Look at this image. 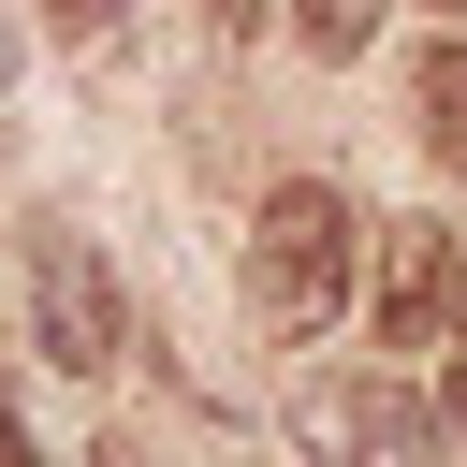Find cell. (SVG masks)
<instances>
[{
	"label": "cell",
	"instance_id": "cell-1",
	"mask_svg": "<svg viewBox=\"0 0 467 467\" xmlns=\"http://www.w3.org/2000/svg\"><path fill=\"white\" fill-rule=\"evenodd\" d=\"M350 248H365L350 190H321V175L263 190V219H248V306H263L277 336H321V321L350 306Z\"/></svg>",
	"mask_w": 467,
	"mask_h": 467
},
{
	"label": "cell",
	"instance_id": "cell-2",
	"mask_svg": "<svg viewBox=\"0 0 467 467\" xmlns=\"http://www.w3.org/2000/svg\"><path fill=\"white\" fill-rule=\"evenodd\" d=\"M292 452L306 467H438V409L365 365H321V379H292Z\"/></svg>",
	"mask_w": 467,
	"mask_h": 467
},
{
	"label": "cell",
	"instance_id": "cell-3",
	"mask_svg": "<svg viewBox=\"0 0 467 467\" xmlns=\"http://www.w3.org/2000/svg\"><path fill=\"white\" fill-rule=\"evenodd\" d=\"M29 336H44V365H73V379H102V365H117V336H131L117 263H102L73 219H44V234H29Z\"/></svg>",
	"mask_w": 467,
	"mask_h": 467
},
{
	"label": "cell",
	"instance_id": "cell-4",
	"mask_svg": "<svg viewBox=\"0 0 467 467\" xmlns=\"http://www.w3.org/2000/svg\"><path fill=\"white\" fill-rule=\"evenodd\" d=\"M379 336L394 350H467V248L438 219H394V263H379Z\"/></svg>",
	"mask_w": 467,
	"mask_h": 467
},
{
	"label": "cell",
	"instance_id": "cell-5",
	"mask_svg": "<svg viewBox=\"0 0 467 467\" xmlns=\"http://www.w3.org/2000/svg\"><path fill=\"white\" fill-rule=\"evenodd\" d=\"M423 131H438V146L467 161V29H452V44L423 58Z\"/></svg>",
	"mask_w": 467,
	"mask_h": 467
},
{
	"label": "cell",
	"instance_id": "cell-6",
	"mask_svg": "<svg viewBox=\"0 0 467 467\" xmlns=\"http://www.w3.org/2000/svg\"><path fill=\"white\" fill-rule=\"evenodd\" d=\"M292 29H306L321 58H365V29H379V0H292Z\"/></svg>",
	"mask_w": 467,
	"mask_h": 467
},
{
	"label": "cell",
	"instance_id": "cell-7",
	"mask_svg": "<svg viewBox=\"0 0 467 467\" xmlns=\"http://www.w3.org/2000/svg\"><path fill=\"white\" fill-rule=\"evenodd\" d=\"M204 29H263V0H204Z\"/></svg>",
	"mask_w": 467,
	"mask_h": 467
},
{
	"label": "cell",
	"instance_id": "cell-8",
	"mask_svg": "<svg viewBox=\"0 0 467 467\" xmlns=\"http://www.w3.org/2000/svg\"><path fill=\"white\" fill-rule=\"evenodd\" d=\"M0 467H29V423H15V409H0Z\"/></svg>",
	"mask_w": 467,
	"mask_h": 467
},
{
	"label": "cell",
	"instance_id": "cell-9",
	"mask_svg": "<svg viewBox=\"0 0 467 467\" xmlns=\"http://www.w3.org/2000/svg\"><path fill=\"white\" fill-rule=\"evenodd\" d=\"M15 73H29V44H15V15H0V88H15Z\"/></svg>",
	"mask_w": 467,
	"mask_h": 467
},
{
	"label": "cell",
	"instance_id": "cell-10",
	"mask_svg": "<svg viewBox=\"0 0 467 467\" xmlns=\"http://www.w3.org/2000/svg\"><path fill=\"white\" fill-rule=\"evenodd\" d=\"M88 467H146V452H117V438H102V452H88Z\"/></svg>",
	"mask_w": 467,
	"mask_h": 467
},
{
	"label": "cell",
	"instance_id": "cell-11",
	"mask_svg": "<svg viewBox=\"0 0 467 467\" xmlns=\"http://www.w3.org/2000/svg\"><path fill=\"white\" fill-rule=\"evenodd\" d=\"M58 15H117V0H58Z\"/></svg>",
	"mask_w": 467,
	"mask_h": 467
},
{
	"label": "cell",
	"instance_id": "cell-12",
	"mask_svg": "<svg viewBox=\"0 0 467 467\" xmlns=\"http://www.w3.org/2000/svg\"><path fill=\"white\" fill-rule=\"evenodd\" d=\"M438 15H467V0H438Z\"/></svg>",
	"mask_w": 467,
	"mask_h": 467
}]
</instances>
